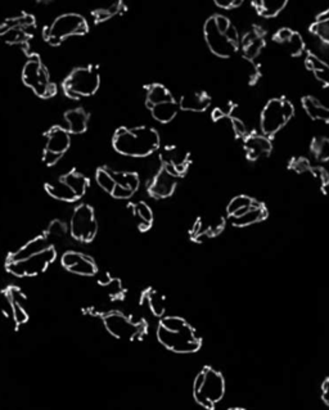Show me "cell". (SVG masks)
<instances>
[{"mask_svg": "<svg viewBox=\"0 0 329 410\" xmlns=\"http://www.w3.org/2000/svg\"><path fill=\"white\" fill-rule=\"evenodd\" d=\"M254 204H255L254 198L244 196V194L237 196L228 205V215L230 218H238V216H241V215L246 213L247 210H249L251 206L254 205Z\"/></svg>", "mask_w": 329, "mask_h": 410, "instance_id": "obj_33", "label": "cell"}, {"mask_svg": "<svg viewBox=\"0 0 329 410\" xmlns=\"http://www.w3.org/2000/svg\"><path fill=\"white\" fill-rule=\"evenodd\" d=\"M95 179H97V183L102 188L103 191L107 192L110 194L116 187V182H115L113 176H112V173L107 168H101V169L97 170Z\"/></svg>", "mask_w": 329, "mask_h": 410, "instance_id": "obj_39", "label": "cell"}, {"mask_svg": "<svg viewBox=\"0 0 329 410\" xmlns=\"http://www.w3.org/2000/svg\"><path fill=\"white\" fill-rule=\"evenodd\" d=\"M67 232L68 230H67L66 224L63 221L54 220V221H51V225L46 230V237H48V240L51 237V238H63V237H66Z\"/></svg>", "mask_w": 329, "mask_h": 410, "instance_id": "obj_41", "label": "cell"}, {"mask_svg": "<svg viewBox=\"0 0 329 410\" xmlns=\"http://www.w3.org/2000/svg\"><path fill=\"white\" fill-rule=\"evenodd\" d=\"M56 257H57V251L51 246L35 256L25 259L21 261H7L6 268L8 273H11L12 275L18 278L37 277L49 268V265L56 260Z\"/></svg>", "mask_w": 329, "mask_h": 410, "instance_id": "obj_9", "label": "cell"}, {"mask_svg": "<svg viewBox=\"0 0 329 410\" xmlns=\"http://www.w3.org/2000/svg\"><path fill=\"white\" fill-rule=\"evenodd\" d=\"M144 300L147 301L148 308L152 311V314L156 315V316H162L165 314V310H166L165 297L159 291L148 290L144 293Z\"/></svg>", "mask_w": 329, "mask_h": 410, "instance_id": "obj_34", "label": "cell"}, {"mask_svg": "<svg viewBox=\"0 0 329 410\" xmlns=\"http://www.w3.org/2000/svg\"><path fill=\"white\" fill-rule=\"evenodd\" d=\"M62 182L65 183L73 190V193L77 196V198L80 199L89 188V179L85 175H82L81 173H77V171H70L67 173L66 175L62 176L61 178Z\"/></svg>", "mask_w": 329, "mask_h": 410, "instance_id": "obj_30", "label": "cell"}, {"mask_svg": "<svg viewBox=\"0 0 329 410\" xmlns=\"http://www.w3.org/2000/svg\"><path fill=\"white\" fill-rule=\"evenodd\" d=\"M45 137L46 143L44 149L51 154H59L63 157V154H66L71 146V134L61 126H53L49 129V132L45 134Z\"/></svg>", "mask_w": 329, "mask_h": 410, "instance_id": "obj_17", "label": "cell"}, {"mask_svg": "<svg viewBox=\"0 0 329 410\" xmlns=\"http://www.w3.org/2000/svg\"><path fill=\"white\" fill-rule=\"evenodd\" d=\"M310 31L319 37L322 42L329 44V9L318 15L316 21L311 25Z\"/></svg>", "mask_w": 329, "mask_h": 410, "instance_id": "obj_35", "label": "cell"}, {"mask_svg": "<svg viewBox=\"0 0 329 410\" xmlns=\"http://www.w3.org/2000/svg\"><path fill=\"white\" fill-rule=\"evenodd\" d=\"M103 323L110 335L124 341L138 340L146 333V324L132 322L130 318L118 311L104 315Z\"/></svg>", "mask_w": 329, "mask_h": 410, "instance_id": "obj_11", "label": "cell"}, {"mask_svg": "<svg viewBox=\"0 0 329 410\" xmlns=\"http://www.w3.org/2000/svg\"><path fill=\"white\" fill-rule=\"evenodd\" d=\"M132 210L135 219L138 221L139 230L147 232L149 228L152 227L154 213H152L149 206L144 204V202H138V204H132Z\"/></svg>", "mask_w": 329, "mask_h": 410, "instance_id": "obj_31", "label": "cell"}, {"mask_svg": "<svg viewBox=\"0 0 329 410\" xmlns=\"http://www.w3.org/2000/svg\"><path fill=\"white\" fill-rule=\"evenodd\" d=\"M265 40H263V31L261 29H255L247 32L242 39V51L244 59L254 61L260 51H263Z\"/></svg>", "mask_w": 329, "mask_h": 410, "instance_id": "obj_21", "label": "cell"}, {"mask_svg": "<svg viewBox=\"0 0 329 410\" xmlns=\"http://www.w3.org/2000/svg\"><path fill=\"white\" fill-rule=\"evenodd\" d=\"M294 115L292 102L285 98H274L265 104L260 125L263 135H274L285 126Z\"/></svg>", "mask_w": 329, "mask_h": 410, "instance_id": "obj_8", "label": "cell"}, {"mask_svg": "<svg viewBox=\"0 0 329 410\" xmlns=\"http://www.w3.org/2000/svg\"><path fill=\"white\" fill-rule=\"evenodd\" d=\"M124 4L121 1H116L113 4H111L108 7L99 8L94 11L92 15L95 18V23H104L107 20H111L113 18L115 15H118V13H121L124 11Z\"/></svg>", "mask_w": 329, "mask_h": 410, "instance_id": "obj_37", "label": "cell"}, {"mask_svg": "<svg viewBox=\"0 0 329 410\" xmlns=\"http://www.w3.org/2000/svg\"><path fill=\"white\" fill-rule=\"evenodd\" d=\"M228 410H247V409H244V408H230V409Z\"/></svg>", "mask_w": 329, "mask_h": 410, "instance_id": "obj_49", "label": "cell"}, {"mask_svg": "<svg viewBox=\"0 0 329 410\" xmlns=\"http://www.w3.org/2000/svg\"><path fill=\"white\" fill-rule=\"evenodd\" d=\"M162 161V168L168 170L170 174L174 176L183 175L190 166V154L176 146L163 147L160 154Z\"/></svg>", "mask_w": 329, "mask_h": 410, "instance_id": "obj_14", "label": "cell"}, {"mask_svg": "<svg viewBox=\"0 0 329 410\" xmlns=\"http://www.w3.org/2000/svg\"><path fill=\"white\" fill-rule=\"evenodd\" d=\"M51 242L48 240L46 235H39L37 238L27 242L21 249H17L13 254H11L7 261H21L25 259L35 256L37 254L43 252L46 249L51 247Z\"/></svg>", "mask_w": 329, "mask_h": 410, "instance_id": "obj_19", "label": "cell"}, {"mask_svg": "<svg viewBox=\"0 0 329 410\" xmlns=\"http://www.w3.org/2000/svg\"><path fill=\"white\" fill-rule=\"evenodd\" d=\"M173 99H174V97L170 93V90L166 87H163L162 84L156 82V84H151L149 87H147L146 104L149 110L156 104L173 101Z\"/></svg>", "mask_w": 329, "mask_h": 410, "instance_id": "obj_28", "label": "cell"}, {"mask_svg": "<svg viewBox=\"0 0 329 410\" xmlns=\"http://www.w3.org/2000/svg\"><path fill=\"white\" fill-rule=\"evenodd\" d=\"M23 80L40 98L56 96V84L51 80L49 73L37 54H32L23 66Z\"/></svg>", "mask_w": 329, "mask_h": 410, "instance_id": "obj_7", "label": "cell"}, {"mask_svg": "<svg viewBox=\"0 0 329 410\" xmlns=\"http://www.w3.org/2000/svg\"><path fill=\"white\" fill-rule=\"evenodd\" d=\"M225 395V380L219 371L206 366L193 383V397L205 409L213 410Z\"/></svg>", "mask_w": 329, "mask_h": 410, "instance_id": "obj_4", "label": "cell"}, {"mask_svg": "<svg viewBox=\"0 0 329 410\" xmlns=\"http://www.w3.org/2000/svg\"><path fill=\"white\" fill-rule=\"evenodd\" d=\"M290 169L297 174H305L311 170V163L305 157H294L292 161L290 162Z\"/></svg>", "mask_w": 329, "mask_h": 410, "instance_id": "obj_42", "label": "cell"}, {"mask_svg": "<svg viewBox=\"0 0 329 410\" xmlns=\"http://www.w3.org/2000/svg\"><path fill=\"white\" fill-rule=\"evenodd\" d=\"M99 87H101L99 70L93 65L75 68L62 84L65 94L71 99H80L93 96Z\"/></svg>", "mask_w": 329, "mask_h": 410, "instance_id": "obj_5", "label": "cell"}, {"mask_svg": "<svg viewBox=\"0 0 329 410\" xmlns=\"http://www.w3.org/2000/svg\"><path fill=\"white\" fill-rule=\"evenodd\" d=\"M252 6L255 7L259 15H263L265 18H273L285 9L287 1H266V0H257L254 1Z\"/></svg>", "mask_w": 329, "mask_h": 410, "instance_id": "obj_32", "label": "cell"}, {"mask_svg": "<svg viewBox=\"0 0 329 410\" xmlns=\"http://www.w3.org/2000/svg\"><path fill=\"white\" fill-rule=\"evenodd\" d=\"M302 107L313 120L329 124V107L324 106L314 97H304L302 98Z\"/></svg>", "mask_w": 329, "mask_h": 410, "instance_id": "obj_25", "label": "cell"}, {"mask_svg": "<svg viewBox=\"0 0 329 410\" xmlns=\"http://www.w3.org/2000/svg\"><path fill=\"white\" fill-rule=\"evenodd\" d=\"M178 176L170 174L168 170L162 168L157 175L154 176L152 183L148 187L149 194L154 198H168L174 193L178 184Z\"/></svg>", "mask_w": 329, "mask_h": 410, "instance_id": "obj_16", "label": "cell"}, {"mask_svg": "<svg viewBox=\"0 0 329 410\" xmlns=\"http://www.w3.org/2000/svg\"><path fill=\"white\" fill-rule=\"evenodd\" d=\"M243 148L251 161H256L271 154L273 144L266 135L252 132L243 140Z\"/></svg>", "mask_w": 329, "mask_h": 410, "instance_id": "obj_15", "label": "cell"}, {"mask_svg": "<svg viewBox=\"0 0 329 410\" xmlns=\"http://www.w3.org/2000/svg\"><path fill=\"white\" fill-rule=\"evenodd\" d=\"M61 264L70 273L82 277H93L98 271L97 264L92 257L76 251L65 252L61 257Z\"/></svg>", "mask_w": 329, "mask_h": 410, "instance_id": "obj_13", "label": "cell"}, {"mask_svg": "<svg viewBox=\"0 0 329 410\" xmlns=\"http://www.w3.org/2000/svg\"><path fill=\"white\" fill-rule=\"evenodd\" d=\"M157 340L162 346L176 354H193L202 346L193 327L179 316L163 318L157 328Z\"/></svg>", "mask_w": 329, "mask_h": 410, "instance_id": "obj_1", "label": "cell"}, {"mask_svg": "<svg viewBox=\"0 0 329 410\" xmlns=\"http://www.w3.org/2000/svg\"><path fill=\"white\" fill-rule=\"evenodd\" d=\"M6 294H7L8 304L11 306V311H12V316L15 319V324L17 325L25 324L29 321V314L25 309L26 297L23 291L18 287H9Z\"/></svg>", "mask_w": 329, "mask_h": 410, "instance_id": "obj_18", "label": "cell"}, {"mask_svg": "<svg viewBox=\"0 0 329 410\" xmlns=\"http://www.w3.org/2000/svg\"><path fill=\"white\" fill-rule=\"evenodd\" d=\"M274 42L278 44L283 45L290 54L292 56H300L305 49V42L297 31L291 29H280L274 35Z\"/></svg>", "mask_w": 329, "mask_h": 410, "instance_id": "obj_20", "label": "cell"}, {"mask_svg": "<svg viewBox=\"0 0 329 410\" xmlns=\"http://www.w3.org/2000/svg\"><path fill=\"white\" fill-rule=\"evenodd\" d=\"M160 134L149 126L120 128L113 135V148L124 156L146 157L160 148Z\"/></svg>", "mask_w": 329, "mask_h": 410, "instance_id": "obj_2", "label": "cell"}, {"mask_svg": "<svg viewBox=\"0 0 329 410\" xmlns=\"http://www.w3.org/2000/svg\"><path fill=\"white\" fill-rule=\"evenodd\" d=\"M62 159V156L59 154H51L49 151H43V162L46 166H54L58 163L59 160Z\"/></svg>", "mask_w": 329, "mask_h": 410, "instance_id": "obj_46", "label": "cell"}, {"mask_svg": "<svg viewBox=\"0 0 329 410\" xmlns=\"http://www.w3.org/2000/svg\"><path fill=\"white\" fill-rule=\"evenodd\" d=\"M35 30V20L32 15L23 13L15 18L6 20L0 25V40L8 44L27 43Z\"/></svg>", "mask_w": 329, "mask_h": 410, "instance_id": "obj_12", "label": "cell"}, {"mask_svg": "<svg viewBox=\"0 0 329 410\" xmlns=\"http://www.w3.org/2000/svg\"><path fill=\"white\" fill-rule=\"evenodd\" d=\"M98 232V223L92 206L82 204L73 210L70 223V233L76 241L89 243Z\"/></svg>", "mask_w": 329, "mask_h": 410, "instance_id": "obj_10", "label": "cell"}, {"mask_svg": "<svg viewBox=\"0 0 329 410\" xmlns=\"http://www.w3.org/2000/svg\"><path fill=\"white\" fill-rule=\"evenodd\" d=\"M230 121H232V129L235 132V135L237 138H246L249 134H247V128L243 121H241L240 118H230Z\"/></svg>", "mask_w": 329, "mask_h": 410, "instance_id": "obj_43", "label": "cell"}, {"mask_svg": "<svg viewBox=\"0 0 329 410\" xmlns=\"http://www.w3.org/2000/svg\"><path fill=\"white\" fill-rule=\"evenodd\" d=\"M310 151L318 161H328L329 160V139L324 137H318L313 140Z\"/></svg>", "mask_w": 329, "mask_h": 410, "instance_id": "obj_38", "label": "cell"}, {"mask_svg": "<svg viewBox=\"0 0 329 410\" xmlns=\"http://www.w3.org/2000/svg\"><path fill=\"white\" fill-rule=\"evenodd\" d=\"M235 110V104L233 102H228L224 106L216 107L211 112V118L213 121H220L223 118H230Z\"/></svg>", "mask_w": 329, "mask_h": 410, "instance_id": "obj_40", "label": "cell"}, {"mask_svg": "<svg viewBox=\"0 0 329 410\" xmlns=\"http://www.w3.org/2000/svg\"><path fill=\"white\" fill-rule=\"evenodd\" d=\"M215 4L223 9H232V8L240 7L242 6V1H237V0H218L215 1Z\"/></svg>", "mask_w": 329, "mask_h": 410, "instance_id": "obj_47", "label": "cell"}, {"mask_svg": "<svg viewBox=\"0 0 329 410\" xmlns=\"http://www.w3.org/2000/svg\"><path fill=\"white\" fill-rule=\"evenodd\" d=\"M132 194H134V192L128 190V188H124L121 185H118V184H116L113 192L111 193L112 197L118 198V199H129V198L132 197Z\"/></svg>", "mask_w": 329, "mask_h": 410, "instance_id": "obj_45", "label": "cell"}, {"mask_svg": "<svg viewBox=\"0 0 329 410\" xmlns=\"http://www.w3.org/2000/svg\"><path fill=\"white\" fill-rule=\"evenodd\" d=\"M45 191L54 199H58L62 202H75L79 198L73 193V190L61 179L54 183H48L45 185Z\"/></svg>", "mask_w": 329, "mask_h": 410, "instance_id": "obj_29", "label": "cell"}, {"mask_svg": "<svg viewBox=\"0 0 329 410\" xmlns=\"http://www.w3.org/2000/svg\"><path fill=\"white\" fill-rule=\"evenodd\" d=\"M305 63L319 82H322L324 87H329V65L327 62H324L313 53H309Z\"/></svg>", "mask_w": 329, "mask_h": 410, "instance_id": "obj_27", "label": "cell"}, {"mask_svg": "<svg viewBox=\"0 0 329 410\" xmlns=\"http://www.w3.org/2000/svg\"><path fill=\"white\" fill-rule=\"evenodd\" d=\"M179 110H180L179 103L176 102L175 99H173V101L156 104L151 108V113L156 121L162 123V124H168L175 118Z\"/></svg>", "mask_w": 329, "mask_h": 410, "instance_id": "obj_26", "label": "cell"}, {"mask_svg": "<svg viewBox=\"0 0 329 410\" xmlns=\"http://www.w3.org/2000/svg\"><path fill=\"white\" fill-rule=\"evenodd\" d=\"M180 110L190 111V112H204L211 104V97L206 92H193L184 94L179 101Z\"/></svg>", "mask_w": 329, "mask_h": 410, "instance_id": "obj_22", "label": "cell"}, {"mask_svg": "<svg viewBox=\"0 0 329 410\" xmlns=\"http://www.w3.org/2000/svg\"><path fill=\"white\" fill-rule=\"evenodd\" d=\"M322 399L324 403L329 406V377L325 378L322 385Z\"/></svg>", "mask_w": 329, "mask_h": 410, "instance_id": "obj_48", "label": "cell"}, {"mask_svg": "<svg viewBox=\"0 0 329 410\" xmlns=\"http://www.w3.org/2000/svg\"><path fill=\"white\" fill-rule=\"evenodd\" d=\"M266 218H268V210L265 209V206L263 204L255 201V204L251 206V209L247 210L243 215L238 216V218H230V219H232V224L235 227L242 228L256 224V223H260V221H263Z\"/></svg>", "mask_w": 329, "mask_h": 410, "instance_id": "obj_23", "label": "cell"}, {"mask_svg": "<svg viewBox=\"0 0 329 410\" xmlns=\"http://www.w3.org/2000/svg\"><path fill=\"white\" fill-rule=\"evenodd\" d=\"M205 39L212 53L221 58H230L240 48L238 31L224 15H212L206 21Z\"/></svg>", "mask_w": 329, "mask_h": 410, "instance_id": "obj_3", "label": "cell"}, {"mask_svg": "<svg viewBox=\"0 0 329 410\" xmlns=\"http://www.w3.org/2000/svg\"><path fill=\"white\" fill-rule=\"evenodd\" d=\"M310 173H313V175H314L315 179L319 182V184L322 185V187H325V185H328L329 183V176L328 173L325 171V170L321 168V166H316V168H311L310 170Z\"/></svg>", "mask_w": 329, "mask_h": 410, "instance_id": "obj_44", "label": "cell"}, {"mask_svg": "<svg viewBox=\"0 0 329 410\" xmlns=\"http://www.w3.org/2000/svg\"><path fill=\"white\" fill-rule=\"evenodd\" d=\"M67 132L70 134H82L88 129L89 115L84 108H73L65 113Z\"/></svg>", "mask_w": 329, "mask_h": 410, "instance_id": "obj_24", "label": "cell"}, {"mask_svg": "<svg viewBox=\"0 0 329 410\" xmlns=\"http://www.w3.org/2000/svg\"><path fill=\"white\" fill-rule=\"evenodd\" d=\"M111 173H112V176L118 185L128 188L134 193L139 190V176L137 175L135 173H118V171H112V170H111Z\"/></svg>", "mask_w": 329, "mask_h": 410, "instance_id": "obj_36", "label": "cell"}, {"mask_svg": "<svg viewBox=\"0 0 329 410\" xmlns=\"http://www.w3.org/2000/svg\"><path fill=\"white\" fill-rule=\"evenodd\" d=\"M87 20L77 13H66L59 15L53 23L45 27L43 37L51 45L62 44L67 37H81L88 32Z\"/></svg>", "mask_w": 329, "mask_h": 410, "instance_id": "obj_6", "label": "cell"}]
</instances>
